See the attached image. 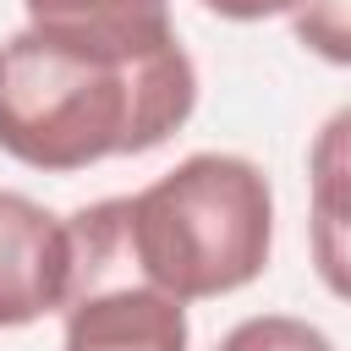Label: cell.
<instances>
[{
  "label": "cell",
  "instance_id": "obj_1",
  "mask_svg": "<svg viewBox=\"0 0 351 351\" xmlns=\"http://www.w3.org/2000/svg\"><path fill=\"white\" fill-rule=\"evenodd\" d=\"M197 110V66L181 49L132 60L22 27L0 44V154L44 176L148 154Z\"/></svg>",
  "mask_w": 351,
  "mask_h": 351
},
{
  "label": "cell",
  "instance_id": "obj_2",
  "mask_svg": "<svg viewBox=\"0 0 351 351\" xmlns=\"http://www.w3.org/2000/svg\"><path fill=\"white\" fill-rule=\"evenodd\" d=\"M137 274L176 302L252 285L274 252V186L247 154H186L176 170L121 197Z\"/></svg>",
  "mask_w": 351,
  "mask_h": 351
},
{
  "label": "cell",
  "instance_id": "obj_3",
  "mask_svg": "<svg viewBox=\"0 0 351 351\" xmlns=\"http://www.w3.org/2000/svg\"><path fill=\"white\" fill-rule=\"evenodd\" d=\"M71 219V296L60 307V351H186V302L148 285L126 252L121 197Z\"/></svg>",
  "mask_w": 351,
  "mask_h": 351
},
{
  "label": "cell",
  "instance_id": "obj_4",
  "mask_svg": "<svg viewBox=\"0 0 351 351\" xmlns=\"http://www.w3.org/2000/svg\"><path fill=\"white\" fill-rule=\"evenodd\" d=\"M71 219L27 192H0V329H27L71 296Z\"/></svg>",
  "mask_w": 351,
  "mask_h": 351
},
{
  "label": "cell",
  "instance_id": "obj_5",
  "mask_svg": "<svg viewBox=\"0 0 351 351\" xmlns=\"http://www.w3.org/2000/svg\"><path fill=\"white\" fill-rule=\"evenodd\" d=\"M307 247L318 280L351 302V104H340L307 148Z\"/></svg>",
  "mask_w": 351,
  "mask_h": 351
},
{
  "label": "cell",
  "instance_id": "obj_6",
  "mask_svg": "<svg viewBox=\"0 0 351 351\" xmlns=\"http://www.w3.org/2000/svg\"><path fill=\"white\" fill-rule=\"evenodd\" d=\"M27 27L71 38V44H99L132 60H154L181 49L170 0H22Z\"/></svg>",
  "mask_w": 351,
  "mask_h": 351
},
{
  "label": "cell",
  "instance_id": "obj_7",
  "mask_svg": "<svg viewBox=\"0 0 351 351\" xmlns=\"http://www.w3.org/2000/svg\"><path fill=\"white\" fill-rule=\"evenodd\" d=\"M285 16L307 55L329 66H351V0H296Z\"/></svg>",
  "mask_w": 351,
  "mask_h": 351
},
{
  "label": "cell",
  "instance_id": "obj_8",
  "mask_svg": "<svg viewBox=\"0 0 351 351\" xmlns=\"http://www.w3.org/2000/svg\"><path fill=\"white\" fill-rule=\"evenodd\" d=\"M214 351H335V340L318 324H307V318L258 313V318H241Z\"/></svg>",
  "mask_w": 351,
  "mask_h": 351
},
{
  "label": "cell",
  "instance_id": "obj_9",
  "mask_svg": "<svg viewBox=\"0 0 351 351\" xmlns=\"http://www.w3.org/2000/svg\"><path fill=\"white\" fill-rule=\"evenodd\" d=\"M197 5L225 22H263V16H285L296 0H197Z\"/></svg>",
  "mask_w": 351,
  "mask_h": 351
}]
</instances>
